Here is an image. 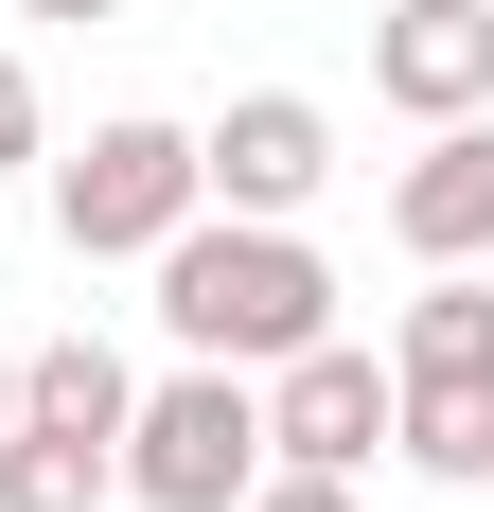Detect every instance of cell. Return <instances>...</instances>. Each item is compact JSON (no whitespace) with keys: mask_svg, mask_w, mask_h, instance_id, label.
Here are the masks:
<instances>
[{"mask_svg":"<svg viewBox=\"0 0 494 512\" xmlns=\"http://www.w3.org/2000/svg\"><path fill=\"white\" fill-rule=\"evenodd\" d=\"M142 265H159V336L212 371H283L300 336H336V265L300 248V212H177Z\"/></svg>","mask_w":494,"mask_h":512,"instance_id":"cell-1","label":"cell"},{"mask_svg":"<svg viewBox=\"0 0 494 512\" xmlns=\"http://www.w3.org/2000/svg\"><path fill=\"white\" fill-rule=\"evenodd\" d=\"M247 477H265V371H177V389H142L124 407V495L142 512H230Z\"/></svg>","mask_w":494,"mask_h":512,"instance_id":"cell-2","label":"cell"},{"mask_svg":"<svg viewBox=\"0 0 494 512\" xmlns=\"http://www.w3.org/2000/svg\"><path fill=\"white\" fill-rule=\"evenodd\" d=\"M177 212H212L195 195V124H89V159H53V230H71V265H142Z\"/></svg>","mask_w":494,"mask_h":512,"instance_id":"cell-3","label":"cell"},{"mask_svg":"<svg viewBox=\"0 0 494 512\" xmlns=\"http://www.w3.org/2000/svg\"><path fill=\"white\" fill-rule=\"evenodd\" d=\"M318 177H336V106L318 89H230L195 124V195L212 212H318Z\"/></svg>","mask_w":494,"mask_h":512,"instance_id":"cell-4","label":"cell"},{"mask_svg":"<svg viewBox=\"0 0 494 512\" xmlns=\"http://www.w3.org/2000/svg\"><path fill=\"white\" fill-rule=\"evenodd\" d=\"M265 460L371 477V460H389V354H353V336H300V354L265 371Z\"/></svg>","mask_w":494,"mask_h":512,"instance_id":"cell-5","label":"cell"},{"mask_svg":"<svg viewBox=\"0 0 494 512\" xmlns=\"http://www.w3.org/2000/svg\"><path fill=\"white\" fill-rule=\"evenodd\" d=\"M389 248L406 265H494V106L424 124V159L389 177Z\"/></svg>","mask_w":494,"mask_h":512,"instance_id":"cell-6","label":"cell"},{"mask_svg":"<svg viewBox=\"0 0 494 512\" xmlns=\"http://www.w3.org/2000/svg\"><path fill=\"white\" fill-rule=\"evenodd\" d=\"M371 89H389L406 124L494 106V0H389V18H371Z\"/></svg>","mask_w":494,"mask_h":512,"instance_id":"cell-7","label":"cell"},{"mask_svg":"<svg viewBox=\"0 0 494 512\" xmlns=\"http://www.w3.org/2000/svg\"><path fill=\"white\" fill-rule=\"evenodd\" d=\"M124 407H142V371L106 354V336H53V354H18V424H71V442H106V460H124Z\"/></svg>","mask_w":494,"mask_h":512,"instance_id":"cell-8","label":"cell"},{"mask_svg":"<svg viewBox=\"0 0 494 512\" xmlns=\"http://www.w3.org/2000/svg\"><path fill=\"white\" fill-rule=\"evenodd\" d=\"M389 371H406V389H494V283H477V265H442V283L406 301Z\"/></svg>","mask_w":494,"mask_h":512,"instance_id":"cell-9","label":"cell"},{"mask_svg":"<svg viewBox=\"0 0 494 512\" xmlns=\"http://www.w3.org/2000/svg\"><path fill=\"white\" fill-rule=\"evenodd\" d=\"M389 460L442 477V495H477V477H494V389H406V371H389Z\"/></svg>","mask_w":494,"mask_h":512,"instance_id":"cell-10","label":"cell"},{"mask_svg":"<svg viewBox=\"0 0 494 512\" xmlns=\"http://www.w3.org/2000/svg\"><path fill=\"white\" fill-rule=\"evenodd\" d=\"M106 495H124L106 442H71V424H0V512H106Z\"/></svg>","mask_w":494,"mask_h":512,"instance_id":"cell-11","label":"cell"},{"mask_svg":"<svg viewBox=\"0 0 494 512\" xmlns=\"http://www.w3.org/2000/svg\"><path fill=\"white\" fill-rule=\"evenodd\" d=\"M230 512H353V477H318V460H265Z\"/></svg>","mask_w":494,"mask_h":512,"instance_id":"cell-12","label":"cell"},{"mask_svg":"<svg viewBox=\"0 0 494 512\" xmlns=\"http://www.w3.org/2000/svg\"><path fill=\"white\" fill-rule=\"evenodd\" d=\"M0 159H36V71L0 53Z\"/></svg>","mask_w":494,"mask_h":512,"instance_id":"cell-13","label":"cell"},{"mask_svg":"<svg viewBox=\"0 0 494 512\" xmlns=\"http://www.w3.org/2000/svg\"><path fill=\"white\" fill-rule=\"evenodd\" d=\"M18 18H124V0H18Z\"/></svg>","mask_w":494,"mask_h":512,"instance_id":"cell-14","label":"cell"},{"mask_svg":"<svg viewBox=\"0 0 494 512\" xmlns=\"http://www.w3.org/2000/svg\"><path fill=\"white\" fill-rule=\"evenodd\" d=\"M0 424H18V354H0Z\"/></svg>","mask_w":494,"mask_h":512,"instance_id":"cell-15","label":"cell"}]
</instances>
